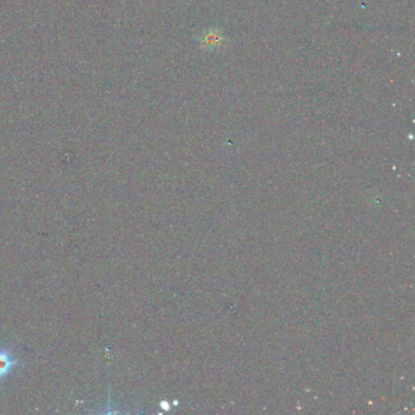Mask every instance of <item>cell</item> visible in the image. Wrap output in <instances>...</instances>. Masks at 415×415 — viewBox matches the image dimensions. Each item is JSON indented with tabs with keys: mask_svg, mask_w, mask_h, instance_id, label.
I'll return each instance as SVG.
<instances>
[{
	"mask_svg": "<svg viewBox=\"0 0 415 415\" xmlns=\"http://www.w3.org/2000/svg\"><path fill=\"white\" fill-rule=\"evenodd\" d=\"M20 364V360L12 352L0 346V381L10 375L11 372Z\"/></svg>",
	"mask_w": 415,
	"mask_h": 415,
	"instance_id": "obj_1",
	"label": "cell"
},
{
	"mask_svg": "<svg viewBox=\"0 0 415 415\" xmlns=\"http://www.w3.org/2000/svg\"><path fill=\"white\" fill-rule=\"evenodd\" d=\"M224 42V37L219 29H208L205 31L200 38V43L203 48L206 49H214L218 48Z\"/></svg>",
	"mask_w": 415,
	"mask_h": 415,
	"instance_id": "obj_2",
	"label": "cell"
}]
</instances>
